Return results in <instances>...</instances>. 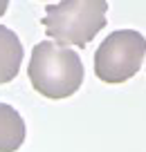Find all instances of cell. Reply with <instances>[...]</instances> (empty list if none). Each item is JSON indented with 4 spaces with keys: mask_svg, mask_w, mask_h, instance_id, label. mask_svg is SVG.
<instances>
[{
    "mask_svg": "<svg viewBox=\"0 0 146 152\" xmlns=\"http://www.w3.org/2000/svg\"><path fill=\"white\" fill-rule=\"evenodd\" d=\"M23 63V43L9 27L0 25V83L14 81Z\"/></svg>",
    "mask_w": 146,
    "mask_h": 152,
    "instance_id": "obj_4",
    "label": "cell"
},
{
    "mask_svg": "<svg viewBox=\"0 0 146 152\" xmlns=\"http://www.w3.org/2000/svg\"><path fill=\"white\" fill-rule=\"evenodd\" d=\"M144 58L146 38L135 29H117L94 52V74L104 83L119 85L142 69Z\"/></svg>",
    "mask_w": 146,
    "mask_h": 152,
    "instance_id": "obj_3",
    "label": "cell"
},
{
    "mask_svg": "<svg viewBox=\"0 0 146 152\" xmlns=\"http://www.w3.org/2000/svg\"><path fill=\"white\" fill-rule=\"evenodd\" d=\"M27 74L38 94L61 101L79 92L83 83V63L74 49L54 40H41L32 49Z\"/></svg>",
    "mask_w": 146,
    "mask_h": 152,
    "instance_id": "obj_1",
    "label": "cell"
},
{
    "mask_svg": "<svg viewBox=\"0 0 146 152\" xmlns=\"http://www.w3.org/2000/svg\"><path fill=\"white\" fill-rule=\"evenodd\" d=\"M7 7H9V0H0V18H2V16H5Z\"/></svg>",
    "mask_w": 146,
    "mask_h": 152,
    "instance_id": "obj_6",
    "label": "cell"
},
{
    "mask_svg": "<svg viewBox=\"0 0 146 152\" xmlns=\"http://www.w3.org/2000/svg\"><path fill=\"white\" fill-rule=\"evenodd\" d=\"M25 121L20 112L0 101V152H16L25 143Z\"/></svg>",
    "mask_w": 146,
    "mask_h": 152,
    "instance_id": "obj_5",
    "label": "cell"
},
{
    "mask_svg": "<svg viewBox=\"0 0 146 152\" xmlns=\"http://www.w3.org/2000/svg\"><path fill=\"white\" fill-rule=\"evenodd\" d=\"M108 0H61L45 7V36L65 47H85L101 29L108 18Z\"/></svg>",
    "mask_w": 146,
    "mask_h": 152,
    "instance_id": "obj_2",
    "label": "cell"
}]
</instances>
